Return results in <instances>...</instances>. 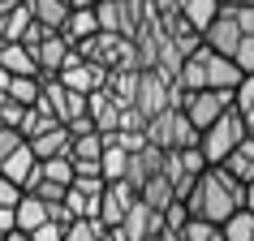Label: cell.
<instances>
[{
    "label": "cell",
    "mask_w": 254,
    "mask_h": 241,
    "mask_svg": "<svg viewBox=\"0 0 254 241\" xmlns=\"http://www.w3.org/2000/svg\"><path fill=\"white\" fill-rule=\"evenodd\" d=\"M181 202H186V211L194 215V220H207V224L220 228L228 215H237L241 207H246V185L228 173L224 164H207L198 173V181H194V189H190Z\"/></svg>",
    "instance_id": "obj_1"
},
{
    "label": "cell",
    "mask_w": 254,
    "mask_h": 241,
    "mask_svg": "<svg viewBox=\"0 0 254 241\" xmlns=\"http://www.w3.org/2000/svg\"><path fill=\"white\" fill-rule=\"evenodd\" d=\"M147 142L160 151H177V147H198V129L190 125V117L181 108H164L155 117H147Z\"/></svg>",
    "instance_id": "obj_2"
},
{
    "label": "cell",
    "mask_w": 254,
    "mask_h": 241,
    "mask_svg": "<svg viewBox=\"0 0 254 241\" xmlns=\"http://www.w3.org/2000/svg\"><path fill=\"white\" fill-rule=\"evenodd\" d=\"M246 138V120L237 117V108H228L220 120H211L207 129L198 134V151L207 164H224L233 151H237V142Z\"/></svg>",
    "instance_id": "obj_3"
},
{
    "label": "cell",
    "mask_w": 254,
    "mask_h": 241,
    "mask_svg": "<svg viewBox=\"0 0 254 241\" xmlns=\"http://www.w3.org/2000/svg\"><path fill=\"white\" fill-rule=\"evenodd\" d=\"M177 108L190 117V125L194 129H207L211 120H220L233 108V91H215V86H202V91H181V99H177Z\"/></svg>",
    "instance_id": "obj_4"
},
{
    "label": "cell",
    "mask_w": 254,
    "mask_h": 241,
    "mask_svg": "<svg viewBox=\"0 0 254 241\" xmlns=\"http://www.w3.org/2000/svg\"><path fill=\"white\" fill-rule=\"evenodd\" d=\"M134 108L142 117H155L164 108H173V78L160 69H138V86H134Z\"/></svg>",
    "instance_id": "obj_5"
},
{
    "label": "cell",
    "mask_w": 254,
    "mask_h": 241,
    "mask_svg": "<svg viewBox=\"0 0 254 241\" xmlns=\"http://www.w3.org/2000/svg\"><path fill=\"white\" fill-rule=\"evenodd\" d=\"M207 168V160H202L198 147H177V151H164V177L173 181L177 198H186L190 189H194V181H198V173Z\"/></svg>",
    "instance_id": "obj_6"
},
{
    "label": "cell",
    "mask_w": 254,
    "mask_h": 241,
    "mask_svg": "<svg viewBox=\"0 0 254 241\" xmlns=\"http://www.w3.org/2000/svg\"><path fill=\"white\" fill-rule=\"evenodd\" d=\"M56 78H61V86H69V91H78V95H95V91H104V82H108V69L73 52V56L65 60V69L56 73Z\"/></svg>",
    "instance_id": "obj_7"
},
{
    "label": "cell",
    "mask_w": 254,
    "mask_h": 241,
    "mask_svg": "<svg viewBox=\"0 0 254 241\" xmlns=\"http://www.w3.org/2000/svg\"><path fill=\"white\" fill-rule=\"evenodd\" d=\"M134 202H138V189L129 185V181H108V185H104V198H99V224H104V228H117Z\"/></svg>",
    "instance_id": "obj_8"
},
{
    "label": "cell",
    "mask_w": 254,
    "mask_h": 241,
    "mask_svg": "<svg viewBox=\"0 0 254 241\" xmlns=\"http://www.w3.org/2000/svg\"><path fill=\"white\" fill-rule=\"evenodd\" d=\"M117 228L125 233V241H147V237H155V233L164 228V211H155V207H147V202L138 198Z\"/></svg>",
    "instance_id": "obj_9"
},
{
    "label": "cell",
    "mask_w": 254,
    "mask_h": 241,
    "mask_svg": "<svg viewBox=\"0 0 254 241\" xmlns=\"http://www.w3.org/2000/svg\"><path fill=\"white\" fill-rule=\"evenodd\" d=\"M73 56V48H69V39L61 35V30H48V39L35 48V60H39V73H48V78H56L61 69H65V60Z\"/></svg>",
    "instance_id": "obj_10"
},
{
    "label": "cell",
    "mask_w": 254,
    "mask_h": 241,
    "mask_svg": "<svg viewBox=\"0 0 254 241\" xmlns=\"http://www.w3.org/2000/svg\"><path fill=\"white\" fill-rule=\"evenodd\" d=\"M26 147L35 151V160H52V155H69V147H73V129L56 120V125H48L43 134H35V138L26 142Z\"/></svg>",
    "instance_id": "obj_11"
},
{
    "label": "cell",
    "mask_w": 254,
    "mask_h": 241,
    "mask_svg": "<svg viewBox=\"0 0 254 241\" xmlns=\"http://www.w3.org/2000/svg\"><path fill=\"white\" fill-rule=\"evenodd\" d=\"M155 173H164V151L160 147H142V151H134V155H129V168H125V181H129V185L134 189H142L151 181V177Z\"/></svg>",
    "instance_id": "obj_12"
},
{
    "label": "cell",
    "mask_w": 254,
    "mask_h": 241,
    "mask_svg": "<svg viewBox=\"0 0 254 241\" xmlns=\"http://www.w3.org/2000/svg\"><path fill=\"white\" fill-rule=\"evenodd\" d=\"M86 117H91V125L99 129V134H117L121 104H117L108 91H95V95H86Z\"/></svg>",
    "instance_id": "obj_13"
},
{
    "label": "cell",
    "mask_w": 254,
    "mask_h": 241,
    "mask_svg": "<svg viewBox=\"0 0 254 241\" xmlns=\"http://www.w3.org/2000/svg\"><path fill=\"white\" fill-rule=\"evenodd\" d=\"M207 52H211V48H207ZM241 78H246V73L237 69L233 56H220V52L207 56V86H215V91H237Z\"/></svg>",
    "instance_id": "obj_14"
},
{
    "label": "cell",
    "mask_w": 254,
    "mask_h": 241,
    "mask_svg": "<svg viewBox=\"0 0 254 241\" xmlns=\"http://www.w3.org/2000/svg\"><path fill=\"white\" fill-rule=\"evenodd\" d=\"M61 35L69 39V48H78V43L95 39V35H99V17H95V9H69Z\"/></svg>",
    "instance_id": "obj_15"
},
{
    "label": "cell",
    "mask_w": 254,
    "mask_h": 241,
    "mask_svg": "<svg viewBox=\"0 0 254 241\" xmlns=\"http://www.w3.org/2000/svg\"><path fill=\"white\" fill-rule=\"evenodd\" d=\"M35 151L26 147V142H22V147L13 151V155H9V160H0V177H4V181H13V185H22L26 189V181H30V173H35Z\"/></svg>",
    "instance_id": "obj_16"
},
{
    "label": "cell",
    "mask_w": 254,
    "mask_h": 241,
    "mask_svg": "<svg viewBox=\"0 0 254 241\" xmlns=\"http://www.w3.org/2000/svg\"><path fill=\"white\" fill-rule=\"evenodd\" d=\"M48 220V202L39 198V194H22L13 207V228H22V233H35V228Z\"/></svg>",
    "instance_id": "obj_17"
},
{
    "label": "cell",
    "mask_w": 254,
    "mask_h": 241,
    "mask_svg": "<svg viewBox=\"0 0 254 241\" xmlns=\"http://www.w3.org/2000/svg\"><path fill=\"white\" fill-rule=\"evenodd\" d=\"M26 9H30V17H35L39 26H48V30H61L73 4H69V0H26Z\"/></svg>",
    "instance_id": "obj_18"
},
{
    "label": "cell",
    "mask_w": 254,
    "mask_h": 241,
    "mask_svg": "<svg viewBox=\"0 0 254 241\" xmlns=\"http://www.w3.org/2000/svg\"><path fill=\"white\" fill-rule=\"evenodd\" d=\"M224 168L237 177L241 185H250V181H254V134H246V138L237 142V151L224 160Z\"/></svg>",
    "instance_id": "obj_19"
},
{
    "label": "cell",
    "mask_w": 254,
    "mask_h": 241,
    "mask_svg": "<svg viewBox=\"0 0 254 241\" xmlns=\"http://www.w3.org/2000/svg\"><path fill=\"white\" fill-rule=\"evenodd\" d=\"M0 65L9 73H39V60L26 43H0Z\"/></svg>",
    "instance_id": "obj_20"
},
{
    "label": "cell",
    "mask_w": 254,
    "mask_h": 241,
    "mask_svg": "<svg viewBox=\"0 0 254 241\" xmlns=\"http://www.w3.org/2000/svg\"><path fill=\"white\" fill-rule=\"evenodd\" d=\"M108 138V134H104ZM125 168H129V151L117 147L112 138H108L104 155H99V173H104V181H125Z\"/></svg>",
    "instance_id": "obj_21"
},
{
    "label": "cell",
    "mask_w": 254,
    "mask_h": 241,
    "mask_svg": "<svg viewBox=\"0 0 254 241\" xmlns=\"http://www.w3.org/2000/svg\"><path fill=\"white\" fill-rule=\"evenodd\" d=\"M138 198L147 202V207H155V211H164V207H168V202L177 198V189H173V181H168L164 173H155V177L147 181V185L138 189Z\"/></svg>",
    "instance_id": "obj_22"
},
{
    "label": "cell",
    "mask_w": 254,
    "mask_h": 241,
    "mask_svg": "<svg viewBox=\"0 0 254 241\" xmlns=\"http://www.w3.org/2000/svg\"><path fill=\"white\" fill-rule=\"evenodd\" d=\"M104 147H108V138L99 134V129H91V134H73V147H69V160H95V164H99Z\"/></svg>",
    "instance_id": "obj_23"
},
{
    "label": "cell",
    "mask_w": 254,
    "mask_h": 241,
    "mask_svg": "<svg viewBox=\"0 0 254 241\" xmlns=\"http://www.w3.org/2000/svg\"><path fill=\"white\" fill-rule=\"evenodd\" d=\"M233 108H237V117L246 120V134H254V73H246L241 86L233 91Z\"/></svg>",
    "instance_id": "obj_24"
},
{
    "label": "cell",
    "mask_w": 254,
    "mask_h": 241,
    "mask_svg": "<svg viewBox=\"0 0 254 241\" xmlns=\"http://www.w3.org/2000/svg\"><path fill=\"white\" fill-rule=\"evenodd\" d=\"M220 237L224 241H254V211L241 207L237 215H228L224 224H220Z\"/></svg>",
    "instance_id": "obj_25"
},
{
    "label": "cell",
    "mask_w": 254,
    "mask_h": 241,
    "mask_svg": "<svg viewBox=\"0 0 254 241\" xmlns=\"http://www.w3.org/2000/svg\"><path fill=\"white\" fill-rule=\"evenodd\" d=\"M181 13H186V22L194 30H207V26H211V17L220 13V0H186Z\"/></svg>",
    "instance_id": "obj_26"
},
{
    "label": "cell",
    "mask_w": 254,
    "mask_h": 241,
    "mask_svg": "<svg viewBox=\"0 0 254 241\" xmlns=\"http://www.w3.org/2000/svg\"><path fill=\"white\" fill-rule=\"evenodd\" d=\"M9 99L30 108L39 99V73H13V78H9Z\"/></svg>",
    "instance_id": "obj_27"
},
{
    "label": "cell",
    "mask_w": 254,
    "mask_h": 241,
    "mask_svg": "<svg viewBox=\"0 0 254 241\" xmlns=\"http://www.w3.org/2000/svg\"><path fill=\"white\" fill-rule=\"evenodd\" d=\"M99 237H104V224H99V220L78 215L73 224H65V237H61V241H99Z\"/></svg>",
    "instance_id": "obj_28"
},
{
    "label": "cell",
    "mask_w": 254,
    "mask_h": 241,
    "mask_svg": "<svg viewBox=\"0 0 254 241\" xmlns=\"http://www.w3.org/2000/svg\"><path fill=\"white\" fill-rule=\"evenodd\" d=\"M186 220H190V211H186V202H181V198H173L168 207H164V228H168V233H181Z\"/></svg>",
    "instance_id": "obj_29"
},
{
    "label": "cell",
    "mask_w": 254,
    "mask_h": 241,
    "mask_svg": "<svg viewBox=\"0 0 254 241\" xmlns=\"http://www.w3.org/2000/svg\"><path fill=\"white\" fill-rule=\"evenodd\" d=\"M22 142H26V138L17 134V129H9V125H0V160H9V155H13L17 147H22Z\"/></svg>",
    "instance_id": "obj_30"
},
{
    "label": "cell",
    "mask_w": 254,
    "mask_h": 241,
    "mask_svg": "<svg viewBox=\"0 0 254 241\" xmlns=\"http://www.w3.org/2000/svg\"><path fill=\"white\" fill-rule=\"evenodd\" d=\"M22 117H26V104H13V99H9V104L0 108V125H9V129H17Z\"/></svg>",
    "instance_id": "obj_31"
},
{
    "label": "cell",
    "mask_w": 254,
    "mask_h": 241,
    "mask_svg": "<svg viewBox=\"0 0 254 241\" xmlns=\"http://www.w3.org/2000/svg\"><path fill=\"white\" fill-rule=\"evenodd\" d=\"M65 237V228L61 224H52V220H43L39 228H35V233H30V241H61Z\"/></svg>",
    "instance_id": "obj_32"
},
{
    "label": "cell",
    "mask_w": 254,
    "mask_h": 241,
    "mask_svg": "<svg viewBox=\"0 0 254 241\" xmlns=\"http://www.w3.org/2000/svg\"><path fill=\"white\" fill-rule=\"evenodd\" d=\"M22 194H26L22 185H13V181H4V177H0V207H17Z\"/></svg>",
    "instance_id": "obj_33"
},
{
    "label": "cell",
    "mask_w": 254,
    "mask_h": 241,
    "mask_svg": "<svg viewBox=\"0 0 254 241\" xmlns=\"http://www.w3.org/2000/svg\"><path fill=\"white\" fill-rule=\"evenodd\" d=\"M13 228V207H0V233H9Z\"/></svg>",
    "instance_id": "obj_34"
},
{
    "label": "cell",
    "mask_w": 254,
    "mask_h": 241,
    "mask_svg": "<svg viewBox=\"0 0 254 241\" xmlns=\"http://www.w3.org/2000/svg\"><path fill=\"white\" fill-rule=\"evenodd\" d=\"M4 241H30V233H22V228H9V233H4Z\"/></svg>",
    "instance_id": "obj_35"
},
{
    "label": "cell",
    "mask_w": 254,
    "mask_h": 241,
    "mask_svg": "<svg viewBox=\"0 0 254 241\" xmlns=\"http://www.w3.org/2000/svg\"><path fill=\"white\" fill-rule=\"evenodd\" d=\"M246 211H254V181L246 185Z\"/></svg>",
    "instance_id": "obj_36"
},
{
    "label": "cell",
    "mask_w": 254,
    "mask_h": 241,
    "mask_svg": "<svg viewBox=\"0 0 254 241\" xmlns=\"http://www.w3.org/2000/svg\"><path fill=\"white\" fill-rule=\"evenodd\" d=\"M69 4H73V9H95L99 0H69Z\"/></svg>",
    "instance_id": "obj_37"
},
{
    "label": "cell",
    "mask_w": 254,
    "mask_h": 241,
    "mask_svg": "<svg viewBox=\"0 0 254 241\" xmlns=\"http://www.w3.org/2000/svg\"><path fill=\"white\" fill-rule=\"evenodd\" d=\"M13 4H22V0H0V17L9 13V9H13Z\"/></svg>",
    "instance_id": "obj_38"
},
{
    "label": "cell",
    "mask_w": 254,
    "mask_h": 241,
    "mask_svg": "<svg viewBox=\"0 0 254 241\" xmlns=\"http://www.w3.org/2000/svg\"><path fill=\"white\" fill-rule=\"evenodd\" d=\"M220 4H254V0H220Z\"/></svg>",
    "instance_id": "obj_39"
},
{
    "label": "cell",
    "mask_w": 254,
    "mask_h": 241,
    "mask_svg": "<svg viewBox=\"0 0 254 241\" xmlns=\"http://www.w3.org/2000/svg\"><path fill=\"white\" fill-rule=\"evenodd\" d=\"M207 241H224V237H220V228H215V233H211V237H207Z\"/></svg>",
    "instance_id": "obj_40"
},
{
    "label": "cell",
    "mask_w": 254,
    "mask_h": 241,
    "mask_svg": "<svg viewBox=\"0 0 254 241\" xmlns=\"http://www.w3.org/2000/svg\"><path fill=\"white\" fill-rule=\"evenodd\" d=\"M0 241H4V233H0Z\"/></svg>",
    "instance_id": "obj_41"
}]
</instances>
